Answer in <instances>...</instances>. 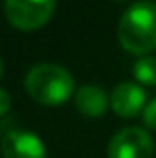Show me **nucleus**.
<instances>
[{"label": "nucleus", "mask_w": 156, "mask_h": 158, "mask_svg": "<svg viewBox=\"0 0 156 158\" xmlns=\"http://www.w3.org/2000/svg\"><path fill=\"white\" fill-rule=\"evenodd\" d=\"M118 40L132 54H148L156 48V4L148 0L126 8L118 22Z\"/></svg>", "instance_id": "f257e3e1"}, {"label": "nucleus", "mask_w": 156, "mask_h": 158, "mask_svg": "<svg viewBox=\"0 0 156 158\" xmlns=\"http://www.w3.org/2000/svg\"><path fill=\"white\" fill-rule=\"evenodd\" d=\"M74 78L66 68L50 62L32 66L26 74V90L30 96L44 104H58L72 94Z\"/></svg>", "instance_id": "f03ea898"}, {"label": "nucleus", "mask_w": 156, "mask_h": 158, "mask_svg": "<svg viewBox=\"0 0 156 158\" xmlns=\"http://www.w3.org/2000/svg\"><path fill=\"white\" fill-rule=\"evenodd\" d=\"M154 142L144 128L126 126L108 142V158H152Z\"/></svg>", "instance_id": "7ed1b4c3"}, {"label": "nucleus", "mask_w": 156, "mask_h": 158, "mask_svg": "<svg viewBox=\"0 0 156 158\" xmlns=\"http://www.w3.org/2000/svg\"><path fill=\"white\" fill-rule=\"evenodd\" d=\"M2 8L12 24L30 30L50 18V14L54 12V2L52 0H6Z\"/></svg>", "instance_id": "20e7f679"}, {"label": "nucleus", "mask_w": 156, "mask_h": 158, "mask_svg": "<svg viewBox=\"0 0 156 158\" xmlns=\"http://www.w3.org/2000/svg\"><path fill=\"white\" fill-rule=\"evenodd\" d=\"M2 156L4 158H46V148L42 140L28 130H14L6 132L2 140Z\"/></svg>", "instance_id": "39448f33"}, {"label": "nucleus", "mask_w": 156, "mask_h": 158, "mask_svg": "<svg viewBox=\"0 0 156 158\" xmlns=\"http://www.w3.org/2000/svg\"><path fill=\"white\" fill-rule=\"evenodd\" d=\"M144 100H146L144 88L140 84H134V82H120L118 86H114L112 94H110L112 110L118 116H126V118L136 116L144 108Z\"/></svg>", "instance_id": "423d86ee"}, {"label": "nucleus", "mask_w": 156, "mask_h": 158, "mask_svg": "<svg viewBox=\"0 0 156 158\" xmlns=\"http://www.w3.org/2000/svg\"><path fill=\"white\" fill-rule=\"evenodd\" d=\"M76 106L82 114L86 116H100L104 114L106 104H108V96L106 92L100 88V86H94V84H86L80 86L76 90Z\"/></svg>", "instance_id": "0eeeda50"}, {"label": "nucleus", "mask_w": 156, "mask_h": 158, "mask_svg": "<svg viewBox=\"0 0 156 158\" xmlns=\"http://www.w3.org/2000/svg\"><path fill=\"white\" fill-rule=\"evenodd\" d=\"M134 78L140 84H156V56H142L134 62Z\"/></svg>", "instance_id": "6e6552de"}, {"label": "nucleus", "mask_w": 156, "mask_h": 158, "mask_svg": "<svg viewBox=\"0 0 156 158\" xmlns=\"http://www.w3.org/2000/svg\"><path fill=\"white\" fill-rule=\"evenodd\" d=\"M142 118H144L146 126L152 128V130H156V98L150 100L148 104L144 106V110H142Z\"/></svg>", "instance_id": "1a4fd4ad"}, {"label": "nucleus", "mask_w": 156, "mask_h": 158, "mask_svg": "<svg viewBox=\"0 0 156 158\" xmlns=\"http://www.w3.org/2000/svg\"><path fill=\"white\" fill-rule=\"evenodd\" d=\"M8 108H10V94H8L4 88H0V116L6 114Z\"/></svg>", "instance_id": "9d476101"}, {"label": "nucleus", "mask_w": 156, "mask_h": 158, "mask_svg": "<svg viewBox=\"0 0 156 158\" xmlns=\"http://www.w3.org/2000/svg\"><path fill=\"white\" fill-rule=\"evenodd\" d=\"M0 76H2V60H0Z\"/></svg>", "instance_id": "9b49d317"}]
</instances>
